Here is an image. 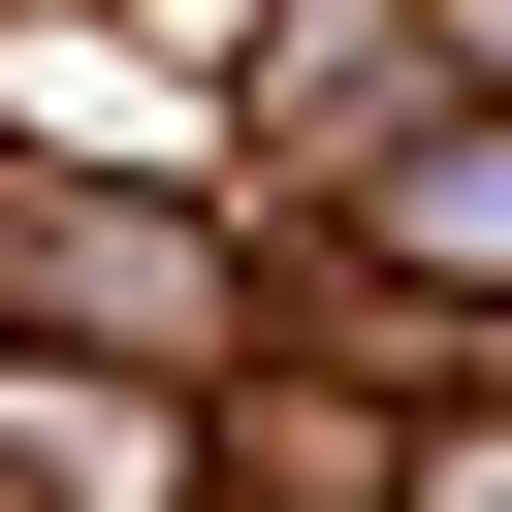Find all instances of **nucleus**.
Here are the masks:
<instances>
[{"mask_svg":"<svg viewBox=\"0 0 512 512\" xmlns=\"http://www.w3.org/2000/svg\"><path fill=\"white\" fill-rule=\"evenodd\" d=\"M416 512H512V416H416Z\"/></svg>","mask_w":512,"mask_h":512,"instance_id":"3","label":"nucleus"},{"mask_svg":"<svg viewBox=\"0 0 512 512\" xmlns=\"http://www.w3.org/2000/svg\"><path fill=\"white\" fill-rule=\"evenodd\" d=\"M0 288H32V320H128V352H192V320H224V256H192L160 192H0Z\"/></svg>","mask_w":512,"mask_h":512,"instance_id":"1","label":"nucleus"},{"mask_svg":"<svg viewBox=\"0 0 512 512\" xmlns=\"http://www.w3.org/2000/svg\"><path fill=\"white\" fill-rule=\"evenodd\" d=\"M352 256H384V288H512V128H416V160L352 192Z\"/></svg>","mask_w":512,"mask_h":512,"instance_id":"2","label":"nucleus"}]
</instances>
